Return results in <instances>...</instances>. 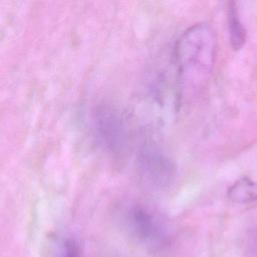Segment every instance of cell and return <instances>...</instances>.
<instances>
[{"label": "cell", "instance_id": "cell-1", "mask_svg": "<svg viewBox=\"0 0 257 257\" xmlns=\"http://www.w3.org/2000/svg\"><path fill=\"white\" fill-rule=\"evenodd\" d=\"M216 50V34L208 23L191 25L180 35L174 58L182 92L195 93L205 85L214 68Z\"/></svg>", "mask_w": 257, "mask_h": 257}, {"label": "cell", "instance_id": "cell-2", "mask_svg": "<svg viewBox=\"0 0 257 257\" xmlns=\"http://www.w3.org/2000/svg\"><path fill=\"white\" fill-rule=\"evenodd\" d=\"M120 224L126 235L148 251H163L172 242L173 231L168 221L144 204L125 206L120 213Z\"/></svg>", "mask_w": 257, "mask_h": 257}, {"label": "cell", "instance_id": "cell-3", "mask_svg": "<svg viewBox=\"0 0 257 257\" xmlns=\"http://www.w3.org/2000/svg\"><path fill=\"white\" fill-rule=\"evenodd\" d=\"M93 137L98 146L113 157H121L128 146V130L122 114L115 107L101 104L91 115Z\"/></svg>", "mask_w": 257, "mask_h": 257}, {"label": "cell", "instance_id": "cell-4", "mask_svg": "<svg viewBox=\"0 0 257 257\" xmlns=\"http://www.w3.org/2000/svg\"><path fill=\"white\" fill-rule=\"evenodd\" d=\"M137 168L144 184L154 190L167 189L174 183L177 176L174 161L154 145H145L140 149Z\"/></svg>", "mask_w": 257, "mask_h": 257}, {"label": "cell", "instance_id": "cell-5", "mask_svg": "<svg viewBox=\"0 0 257 257\" xmlns=\"http://www.w3.org/2000/svg\"><path fill=\"white\" fill-rule=\"evenodd\" d=\"M231 202L236 204H249L257 201V183L248 177L236 181L227 192Z\"/></svg>", "mask_w": 257, "mask_h": 257}, {"label": "cell", "instance_id": "cell-6", "mask_svg": "<svg viewBox=\"0 0 257 257\" xmlns=\"http://www.w3.org/2000/svg\"><path fill=\"white\" fill-rule=\"evenodd\" d=\"M227 22L231 46L234 49H240L246 41V31L239 18L238 10L234 2L228 4Z\"/></svg>", "mask_w": 257, "mask_h": 257}, {"label": "cell", "instance_id": "cell-7", "mask_svg": "<svg viewBox=\"0 0 257 257\" xmlns=\"http://www.w3.org/2000/svg\"><path fill=\"white\" fill-rule=\"evenodd\" d=\"M62 257H81L79 245L74 239H67L64 242Z\"/></svg>", "mask_w": 257, "mask_h": 257}]
</instances>
